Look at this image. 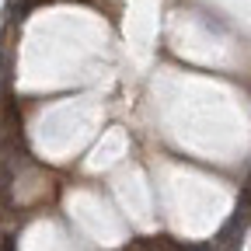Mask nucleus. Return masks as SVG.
<instances>
[{"label": "nucleus", "mask_w": 251, "mask_h": 251, "mask_svg": "<svg viewBox=\"0 0 251 251\" xmlns=\"http://www.w3.org/2000/svg\"><path fill=\"white\" fill-rule=\"evenodd\" d=\"M157 248L161 251H213V244H181L171 237H157Z\"/></svg>", "instance_id": "nucleus-1"}, {"label": "nucleus", "mask_w": 251, "mask_h": 251, "mask_svg": "<svg viewBox=\"0 0 251 251\" xmlns=\"http://www.w3.org/2000/svg\"><path fill=\"white\" fill-rule=\"evenodd\" d=\"M0 251H14V237H4V241H0Z\"/></svg>", "instance_id": "nucleus-3"}, {"label": "nucleus", "mask_w": 251, "mask_h": 251, "mask_svg": "<svg viewBox=\"0 0 251 251\" xmlns=\"http://www.w3.org/2000/svg\"><path fill=\"white\" fill-rule=\"evenodd\" d=\"M7 74H11V56H0V91L7 84Z\"/></svg>", "instance_id": "nucleus-2"}]
</instances>
